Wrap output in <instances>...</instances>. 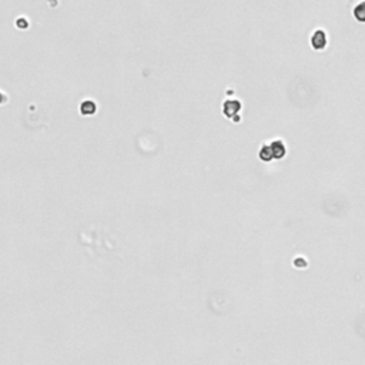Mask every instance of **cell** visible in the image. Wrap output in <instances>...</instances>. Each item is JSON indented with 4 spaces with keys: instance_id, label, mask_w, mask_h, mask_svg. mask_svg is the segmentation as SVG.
<instances>
[{
    "instance_id": "obj_5",
    "label": "cell",
    "mask_w": 365,
    "mask_h": 365,
    "mask_svg": "<svg viewBox=\"0 0 365 365\" xmlns=\"http://www.w3.org/2000/svg\"><path fill=\"white\" fill-rule=\"evenodd\" d=\"M80 110H82V114H83V116H92V114L97 110V106H96V103L92 102V100H86V102L82 103Z\"/></svg>"
},
{
    "instance_id": "obj_7",
    "label": "cell",
    "mask_w": 365,
    "mask_h": 365,
    "mask_svg": "<svg viewBox=\"0 0 365 365\" xmlns=\"http://www.w3.org/2000/svg\"><path fill=\"white\" fill-rule=\"evenodd\" d=\"M8 100H9V97H8V94L5 93V92H2V90H0V106H3V104L8 103Z\"/></svg>"
},
{
    "instance_id": "obj_4",
    "label": "cell",
    "mask_w": 365,
    "mask_h": 365,
    "mask_svg": "<svg viewBox=\"0 0 365 365\" xmlns=\"http://www.w3.org/2000/svg\"><path fill=\"white\" fill-rule=\"evenodd\" d=\"M260 159L265 163H270L271 160H274V156H272V150L270 147V144H262L261 149H260V153H258Z\"/></svg>"
},
{
    "instance_id": "obj_6",
    "label": "cell",
    "mask_w": 365,
    "mask_h": 365,
    "mask_svg": "<svg viewBox=\"0 0 365 365\" xmlns=\"http://www.w3.org/2000/svg\"><path fill=\"white\" fill-rule=\"evenodd\" d=\"M354 18L359 23H365V2H359L354 8Z\"/></svg>"
},
{
    "instance_id": "obj_2",
    "label": "cell",
    "mask_w": 365,
    "mask_h": 365,
    "mask_svg": "<svg viewBox=\"0 0 365 365\" xmlns=\"http://www.w3.org/2000/svg\"><path fill=\"white\" fill-rule=\"evenodd\" d=\"M270 147L272 150V156L275 160H281L282 157H285L287 154V149H285V143L282 139H274L270 143Z\"/></svg>"
},
{
    "instance_id": "obj_1",
    "label": "cell",
    "mask_w": 365,
    "mask_h": 365,
    "mask_svg": "<svg viewBox=\"0 0 365 365\" xmlns=\"http://www.w3.org/2000/svg\"><path fill=\"white\" fill-rule=\"evenodd\" d=\"M327 33L324 30L318 29V30H315L312 33V36H311V46H312V49H315V50H324L327 47Z\"/></svg>"
},
{
    "instance_id": "obj_3",
    "label": "cell",
    "mask_w": 365,
    "mask_h": 365,
    "mask_svg": "<svg viewBox=\"0 0 365 365\" xmlns=\"http://www.w3.org/2000/svg\"><path fill=\"white\" fill-rule=\"evenodd\" d=\"M223 110H224L225 117L234 120V116H237L240 113V110H241V103L238 100H227L224 103Z\"/></svg>"
}]
</instances>
